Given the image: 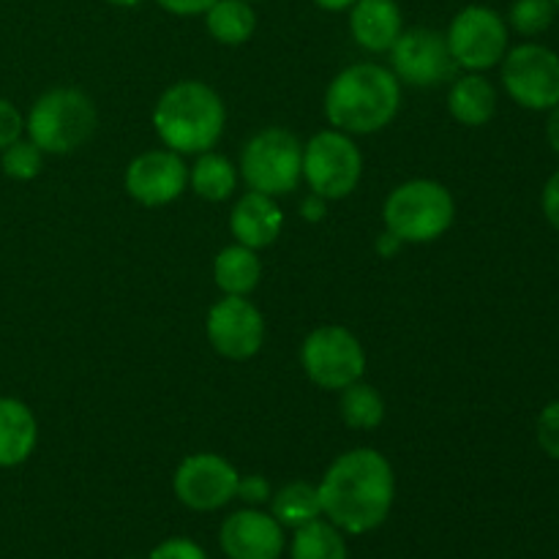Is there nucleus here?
<instances>
[{
  "mask_svg": "<svg viewBox=\"0 0 559 559\" xmlns=\"http://www.w3.org/2000/svg\"><path fill=\"white\" fill-rule=\"evenodd\" d=\"M322 516L344 535H366L382 527L396 500L391 462L374 448H355L333 459L320 486Z\"/></svg>",
  "mask_w": 559,
  "mask_h": 559,
  "instance_id": "1",
  "label": "nucleus"
},
{
  "mask_svg": "<svg viewBox=\"0 0 559 559\" xmlns=\"http://www.w3.org/2000/svg\"><path fill=\"white\" fill-rule=\"evenodd\" d=\"M402 107V82L388 66L353 63L325 91V118L344 134H377Z\"/></svg>",
  "mask_w": 559,
  "mask_h": 559,
  "instance_id": "2",
  "label": "nucleus"
},
{
  "mask_svg": "<svg viewBox=\"0 0 559 559\" xmlns=\"http://www.w3.org/2000/svg\"><path fill=\"white\" fill-rule=\"evenodd\" d=\"M153 126L164 147L180 153H205L216 147L227 126V107L207 82L180 80L158 96Z\"/></svg>",
  "mask_w": 559,
  "mask_h": 559,
  "instance_id": "3",
  "label": "nucleus"
},
{
  "mask_svg": "<svg viewBox=\"0 0 559 559\" xmlns=\"http://www.w3.org/2000/svg\"><path fill=\"white\" fill-rule=\"evenodd\" d=\"M98 123L93 98L80 87H52L33 102L25 118L27 140L44 153L66 156L85 145Z\"/></svg>",
  "mask_w": 559,
  "mask_h": 559,
  "instance_id": "4",
  "label": "nucleus"
},
{
  "mask_svg": "<svg viewBox=\"0 0 559 559\" xmlns=\"http://www.w3.org/2000/svg\"><path fill=\"white\" fill-rule=\"evenodd\" d=\"M382 222L404 243H431L456 222V202L442 183L415 178L396 186L382 205Z\"/></svg>",
  "mask_w": 559,
  "mask_h": 559,
  "instance_id": "5",
  "label": "nucleus"
},
{
  "mask_svg": "<svg viewBox=\"0 0 559 559\" xmlns=\"http://www.w3.org/2000/svg\"><path fill=\"white\" fill-rule=\"evenodd\" d=\"M240 175L251 191L289 194L304 180V142L282 126L257 131L240 153Z\"/></svg>",
  "mask_w": 559,
  "mask_h": 559,
  "instance_id": "6",
  "label": "nucleus"
},
{
  "mask_svg": "<svg viewBox=\"0 0 559 559\" xmlns=\"http://www.w3.org/2000/svg\"><path fill=\"white\" fill-rule=\"evenodd\" d=\"M364 175V156L349 134L325 129L304 145V180L311 194L322 200H344L353 194Z\"/></svg>",
  "mask_w": 559,
  "mask_h": 559,
  "instance_id": "7",
  "label": "nucleus"
},
{
  "mask_svg": "<svg viewBox=\"0 0 559 559\" xmlns=\"http://www.w3.org/2000/svg\"><path fill=\"white\" fill-rule=\"evenodd\" d=\"M300 366L314 385L325 391H344L353 382L364 380V344L347 328L322 325L300 344Z\"/></svg>",
  "mask_w": 559,
  "mask_h": 559,
  "instance_id": "8",
  "label": "nucleus"
},
{
  "mask_svg": "<svg viewBox=\"0 0 559 559\" xmlns=\"http://www.w3.org/2000/svg\"><path fill=\"white\" fill-rule=\"evenodd\" d=\"M502 87L524 109L549 112L559 104V55L544 44H519L500 63Z\"/></svg>",
  "mask_w": 559,
  "mask_h": 559,
  "instance_id": "9",
  "label": "nucleus"
},
{
  "mask_svg": "<svg viewBox=\"0 0 559 559\" xmlns=\"http://www.w3.org/2000/svg\"><path fill=\"white\" fill-rule=\"evenodd\" d=\"M453 60L462 71H489L502 63L508 47V22L489 5H467L453 16L445 33Z\"/></svg>",
  "mask_w": 559,
  "mask_h": 559,
  "instance_id": "10",
  "label": "nucleus"
},
{
  "mask_svg": "<svg viewBox=\"0 0 559 559\" xmlns=\"http://www.w3.org/2000/svg\"><path fill=\"white\" fill-rule=\"evenodd\" d=\"M391 71L399 82L413 87H431L451 82L459 71L448 47L445 33L431 27H409L402 31L391 47Z\"/></svg>",
  "mask_w": 559,
  "mask_h": 559,
  "instance_id": "11",
  "label": "nucleus"
},
{
  "mask_svg": "<svg viewBox=\"0 0 559 559\" xmlns=\"http://www.w3.org/2000/svg\"><path fill=\"white\" fill-rule=\"evenodd\" d=\"M238 478L235 464L218 453H191L175 469L173 489L189 511L211 513L235 500Z\"/></svg>",
  "mask_w": 559,
  "mask_h": 559,
  "instance_id": "12",
  "label": "nucleus"
},
{
  "mask_svg": "<svg viewBox=\"0 0 559 559\" xmlns=\"http://www.w3.org/2000/svg\"><path fill=\"white\" fill-rule=\"evenodd\" d=\"M205 336L222 358L249 360L265 342V317L240 295H224L205 317Z\"/></svg>",
  "mask_w": 559,
  "mask_h": 559,
  "instance_id": "13",
  "label": "nucleus"
},
{
  "mask_svg": "<svg viewBox=\"0 0 559 559\" xmlns=\"http://www.w3.org/2000/svg\"><path fill=\"white\" fill-rule=\"evenodd\" d=\"M123 183L134 202L145 207H162L178 200L189 189V167H186L183 156L169 147L145 151L131 158Z\"/></svg>",
  "mask_w": 559,
  "mask_h": 559,
  "instance_id": "14",
  "label": "nucleus"
},
{
  "mask_svg": "<svg viewBox=\"0 0 559 559\" xmlns=\"http://www.w3.org/2000/svg\"><path fill=\"white\" fill-rule=\"evenodd\" d=\"M218 544L227 559H282L284 527L260 508H243L224 519Z\"/></svg>",
  "mask_w": 559,
  "mask_h": 559,
  "instance_id": "15",
  "label": "nucleus"
},
{
  "mask_svg": "<svg viewBox=\"0 0 559 559\" xmlns=\"http://www.w3.org/2000/svg\"><path fill=\"white\" fill-rule=\"evenodd\" d=\"M282 227L284 213L276 205V197L260 194V191H246L229 213V229L235 235V243L249 246L254 251L276 243Z\"/></svg>",
  "mask_w": 559,
  "mask_h": 559,
  "instance_id": "16",
  "label": "nucleus"
},
{
  "mask_svg": "<svg viewBox=\"0 0 559 559\" xmlns=\"http://www.w3.org/2000/svg\"><path fill=\"white\" fill-rule=\"evenodd\" d=\"M404 31V16L396 0H358L349 9V33L366 52H391Z\"/></svg>",
  "mask_w": 559,
  "mask_h": 559,
  "instance_id": "17",
  "label": "nucleus"
},
{
  "mask_svg": "<svg viewBox=\"0 0 559 559\" xmlns=\"http://www.w3.org/2000/svg\"><path fill=\"white\" fill-rule=\"evenodd\" d=\"M38 445V420L25 402L0 396V467H20Z\"/></svg>",
  "mask_w": 559,
  "mask_h": 559,
  "instance_id": "18",
  "label": "nucleus"
},
{
  "mask_svg": "<svg viewBox=\"0 0 559 559\" xmlns=\"http://www.w3.org/2000/svg\"><path fill=\"white\" fill-rule=\"evenodd\" d=\"M448 112L462 126H486L497 112V87L480 71H464L448 91Z\"/></svg>",
  "mask_w": 559,
  "mask_h": 559,
  "instance_id": "19",
  "label": "nucleus"
},
{
  "mask_svg": "<svg viewBox=\"0 0 559 559\" xmlns=\"http://www.w3.org/2000/svg\"><path fill=\"white\" fill-rule=\"evenodd\" d=\"M260 278L262 262L257 257V251L249 249V246L233 243L218 251V257L213 260V282H216V287L224 295L249 298L260 287Z\"/></svg>",
  "mask_w": 559,
  "mask_h": 559,
  "instance_id": "20",
  "label": "nucleus"
},
{
  "mask_svg": "<svg viewBox=\"0 0 559 559\" xmlns=\"http://www.w3.org/2000/svg\"><path fill=\"white\" fill-rule=\"evenodd\" d=\"M205 27L218 44L240 47L257 31V11L249 0H216L205 11Z\"/></svg>",
  "mask_w": 559,
  "mask_h": 559,
  "instance_id": "21",
  "label": "nucleus"
},
{
  "mask_svg": "<svg viewBox=\"0 0 559 559\" xmlns=\"http://www.w3.org/2000/svg\"><path fill=\"white\" fill-rule=\"evenodd\" d=\"M189 183L200 200L224 202L235 194L238 186V169L222 153L205 151L197 156L194 167L189 169Z\"/></svg>",
  "mask_w": 559,
  "mask_h": 559,
  "instance_id": "22",
  "label": "nucleus"
},
{
  "mask_svg": "<svg viewBox=\"0 0 559 559\" xmlns=\"http://www.w3.org/2000/svg\"><path fill=\"white\" fill-rule=\"evenodd\" d=\"M271 516L284 530H298L304 524L314 522V519L322 516L320 491H317L314 484H306V480H293V484L282 486L271 497Z\"/></svg>",
  "mask_w": 559,
  "mask_h": 559,
  "instance_id": "23",
  "label": "nucleus"
},
{
  "mask_svg": "<svg viewBox=\"0 0 559 559\" xmlns=\"http://www.w3.org/2000/svg\"><path fill=\"white\" fill-rule=\"evenodd\" d=\"M289 559H349V549L342 530L320 516L295 530Z\"/></svg>",
  "mask_w": 559,
  "mask_h": 559,
  "instance_id": "24",
  "label": "nucleus"
},
{
  "mask_svg": "<svg viewBox=\"0 0 559 559\" xmlns=\"http://www.w3.org/2000/svg\"><path fill=\"white\" fill-rule=\"evenodd\" d=\"M338 413L344 424L353 429H377L385 420V399L374 385L358 380L342 391Z\"/></svg>",
  "mask_w": 559,
  "mask_h": 559,
  "instance_id": "25",
  "label": "nucleus"
},
{
  "mask_svg": "<svg viewBox=\"0 0 559 559\" xmlns=\"http://www.w3.org/2000/svg\"><path fill=\"white\" fill-rule=\"evenodd\" d=\"M555 16V0H513L511 11H508V25H511L519 36L533 38L549 31Z\"/></svg>",
  "mask_w": 559,
  "mask_h": 559,
  "instance_id": "26",
  "label": "nucleus"
},
{
  "mask_svg": "<svg viewBox=\"0 0 559 559\" xmlns=\"http://www.w3.org/2000/svg\"><path fill=\"white\" fill-rule=\"evenodd\" d=\"M0 167L11 180H33L38 178L44 167V151L31 140H16L0 151Z\"/></svg>",
  "mask_w": 559,
  "mask_h": 559,
  "instance_id": "27",
  "label": "nucleus"
},
{
  "mask_svg": "<svg viewBox=\"0 0 559 559\" xmlns=\"http://www.w3.org/2000/svg\"><path fill=\"white\" fill-rule=\"evenodd\" d=\"M535 437H538L540 451L559 462V399L540 409L538 424H535Z\"/></svg>",
  "mask_w": 559,
  "mask_h": 559,
  "instance_id": "28",
  "label": "nucleus"
},
{
  "mask_svg": "<svg viewBox=\"0 0 559 559\" xmlns=\"http://www.w3.org/2000/svg\"><path fill=\"white\" fill-rule=\"evenodd\" d=\"M273 489L267 484L265 475H240L238 478V491H235V500L246 502L249 508H260L265 502H271Z\"/></svg>",
  "mask_w": 559,
  "mask_h": 559,
  "instance_id": "29",
  "label": "nucleus"
},
{
  "mask_svg": "<svg viewBox=\"0 0 559 559\" xmlns=\"http://www.w3.org/2000/svg\"><path fill=\"white\" fill-rule=\"evenodd\" d=\"M22 134H25V118L9 98L0 96V151L20 140Z\"/></svg>",
  "mask_w": 559,
  "mask_h": 559,
  "instance_id": "30",
  "label": "nucleus"
},
{
  "mask_svg": "<svg viewBox=\"0 0 559 559\" xmlns=\"http://www.w3.org/2000/svg\"><path fill=\"white\" fill-rule=\"evenodd\" d=\"M147 559H207L205 549L191 538H167L151 551Z\"/></svg>",
  "mask_w": 559,
  "mask_h": 559,
  "instance_id": "31",
  "label": "nucleus"
},
{
  "mask_svg": "<svg viewBox=\"0 0 559 559\" xmlns=\"http://www.w3.org/2000/svg\"><path fill=\"white\" fill-rule=\"evenodd\" d=\"M540 207H544L546 222L559 233V169L551 173V178L546 180L544 194H540Z\"/></svg>",
  "mask_w": 559,
  "mask_h": 559,
  "instance_id": "32",
  "label": "nucleus"
},
{
  "mask_svg": "<svg viewBox=\"0 0 559 559\" xmlns=\"http://www.w3.org/2000/svg\"><path fill=\"white\" fill-rule=\"evenodd\" d=\"M156 3L175 16H197L205 14L216 0H156Z\"/></svg>",
  "mask_w": 559,
  "mask_h": 559,
  "instance_id": "33",
  "label": "nucleus"
},
{
  "mask_svg": "<svg viewBox=\"0 0 559 559\" xmlns=\"http://www.w3.org/2000/svg\"><path fill=\"white\" fill-rule=\"evenodd\" d=\"M300 213H304L306 222H311V224L322 222L328 213V200H322L320 194H309L304 200V205H300Z\"/></svg>",
  "mask_w": 559,
  "mask_h": 559,
  "instance_id": "34",
  "label": "nucleus"
},
{
  "mask_svg": "<svg viewBox=\"0 0 559 559\" xmlns=\"http://www.w3.org/2000/svg\"><path fill=\"white\" fill-rule=\"evenodd\" d=\"M402 246H404V240L396 238L391 229H385V233L377 238V251H380V257H396L399 251H402Z\"/></svg>",
  "mask_w": 559,
  "mask_h": 559,
  "instance_id": "35",
  "label": "nucleus"
},
{
  "mask_svg": "<svg viewBox=\"0 0 559 559\" xmlns=\"http://www.w3.org/2000/svg\"><path fill=\"white\" fill-rule=\"evenodd\" d=\"M546 140H549L551 151L559 156V104L549 109V120H546Z\"/></svg>",
  "mask_w": 559,
  "mask_h": 559,
  "instance_id": "36",
  "label": "nucleus"
},
{
  "mask_svg": "<svg viewBox=\"0 0 559 559\" xmlns=\"http://www.w3.org/2000/svg\"><path fill=\"white\" fill-rule=\"evenodd\" d=\"M355 3H358V0H314V5H320L322 11H347L353 9Z\"/></svg>",
  "mask_w": 559,
  "mask_h": 559,
  "instance_id": "37",
  "label": "nucleus"
},
{
  "mask_svg": "<svg viewBox=\"0 0 559 559\" xmlns=\"http://www.w3.org/2000/svg\"><path fill=\"white\" fill-rule=\"evenodd\" d=\"M107 3H112V5H120V9H134V5L145 3V0H107Z\"/></svg>",
  "mask_w": 559,
  "mask_h": 559,
  "instance_id": "38",
  "label": "nucleus"
},
{
  "mask_svg": "<svg viewBox=\"0 0 559 559\" xmlns=\"http://www.w3.org/2000/svg\"><path fill=\"white\" fill-rule=\"evenodd\" d=\"M249 3H260V0H249Z\"/></svg>",
  "mask_w": 559,
  "mask_h": 559,
  "instance_id": "39",
  "label": "nucleus"
},
{
  "mask_svg": "<svg viewBox=\"0 0 559 559\" xmlns=\"http://www.w3.org/2000/svg\"><path fill=\"white\" fill-rule=\"evenodd\" d=\"M555 5H557V11H559V0H555Z\"/></svg>",
  "mask_w": 559,
  "mask_h": 559,
  "instance_id": "40",
  "label": "nucleus"
}]
</instances>
